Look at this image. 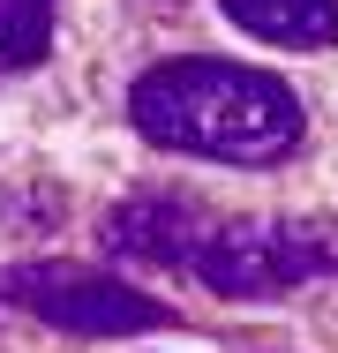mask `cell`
I'll return each mask as SVG.
<instances>
[{
    "instance_id": "5b68a950",
    "label": "cell",
    "mask_w": 338,
    "mask_h": 353,
    "mask_svg": "<svg viewBox=\"0 0 338 353\" xmlns=\"http://www.w3.org/2000/svg\"><path fill=\"white\" fill-rule=\"evenodd\" d=\"M248 38L293 46V53H324L338 46V0H218Z\"/></svg>"
},
{
    "instance_id": "3957f363",
    "label": "cell",
    "mask_w": 338,
    "mask_h": 353,
    "mask_svg": "<svg viewBox=\"0 0 338 353\" xmlns=\"http://www.w3.org/2000/svg\"><path fill=\"white\" fill-rule=\"evenodd\" d=\"M8 308H30L38 323L75 331V339H128V331H158L166 323V301L135 293L113 271H83V263H15L0 271Z\"/></svg>"
},
{
    "instance_id": "6da1fadb",
    "label": "cell",
    "mask_w": 338,
    "mask_h": 353,
    "mask_svg": "<svg viewBox=\"0 0 338 353\" xmlns=\"http://www.w3.org/2000/svg\"><path fill=\"white\" fill-rule=\"evenodd\" d=\"M128 121L143 143L218 158V165H278L308 128L286 75L248 61H210V53L143 68L128 90Z\"/></svg>"
},
{
    "instance_id": "277c9868",
    "label": "cell",
    "mask_w": 338,
    "mask_h": 353,
    "mask_svg": "<svg viewBox=\"0 0 338 353\" xmlns=\"http://www.w3.org/2000/svg\"><path fill=\"white\" fill-rule=\"evenodd\" d=\"M203 241H210V225L181 196H128L121 211L106 218V248L113 256H135V263H188L196 271Z\"/></svg>"
},
{
    "instance_id": "7a4b0ae2",
    "label": "cell",
    "mask_w": 338,
    "mask_h": 353,
    "mask_svg": "<svg viewBox=\"0 0 338 353\" xmlns=\"http://www.w3.org/2000/svg\"><path fill=\"white\" fill-rule=\"evenodd\" d=\"M324 271H338V248L324 241V225H286V218L210 225V241L196 256V279L226 301H278Z\"/></svg>"
},
{
    "instance_id": "8992f818",
    "label": "cell",
    "mask_w": 338,
    "mask_h": 353,
    "mask_svg": "<svg viewBox=\"0 0 338 353\" xmlns=\"http://www.w3.org/2000/svg\"><path fill=\"white\" fill-rule=\"evenodd\" d=\"M53 8L61 0H0V68H38L53 46Z\"/></svg>"
},
{
    "instance_id": "52a82bcc",
    "label": "cell",
    "mask_w": 338,
    "mask_h": 353,
    "mask_svg": "<svg viewBox=\"0 0 338 353\" xmlns=\"http://www.w3.org/2000/svg\"><path fill=\"white\" fill-rule=\"evenodd\" d=\"M0 301H8V293H0Z\"/></svg>"
}]
</instances>
